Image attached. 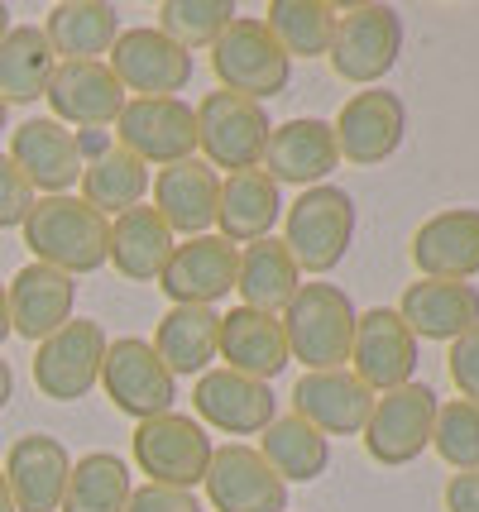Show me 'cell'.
<instances>
[{"label": "cell", "mask_w": 479, "mask_h": 512, "mask_svg": "<svg viewBox=\"0 0 479 512\" xmlns=\"http://www.w3.org/2000/svg\"><path fill=\"white\" fill-rule=\"evenodd\" d=\"M446 512H479V469H460L446 484Z\"/></svg>", "instance_id": "obj_43"}, {"label": "cell", "mask_w": 479, "mask_h": 512, "mask_svg": "<svg viewBox=\"0 0 479 512\" xmlns=\"http://www.w3.org/2000/svg\"><path fill=\"white\" fill-rule=\"evenodd\" d=\"M10 163L24 173V182L34 187V197H68L82 182V149L77 134L68 125H58L53 115H34L20 130L10 134Z\"/></svg>", "instance_id": "obj_16"}, {"label": "cell", "mask_w": 479, "mask_h": 512, "mask_svg": "<svg viewBox=\"0 0 479 512\" xmlns=\"http://www.w3.org/2000/svg\"><path fill=\"white\" fill-rule=\"evenodd\" d=\"M106 67L115 72V82L130 91H139L144 101L154 96H178L192 82V53L178 48L163 29L139 24V29H120L115 48L106 53Z\"/></svg>", "instance_id": "obj_12"}, {"label": "cell", "mask_w": 479, "mask_h": 512, "mask_svg": "<svg viewBox=\"0 0 479 512\" xmlns=\"http://www.w3.org/2000/svg\"><path fill=\"white\" fill-rule=\"evenodd\" d=\"M106 331L101 321L72 316L63 331H53L48 340H39L34 350V388L53 402H77L87 398L101 383V359H106Z\"/></svg>", "instance_id": "obj_11"}, {"label": "cell", "mask_w": 479, "mask_h": 512, "mask_svg": "<svg viewBox=\"0 0 479 512\" xmlns=\"http://www.w3.org/2000/svg\"><path fill=\"white\" fill-rule=\"evenodd\" d=\"M350 240H355V197L336 182L307 187L283 211V245L293 254L297 273H331L345 259Z\"/></svg>", "instance_id": "obj_3"}, {"label": "cell", "mask_w": 479, "mask_h": 512, "mask_svg": "<svg viewBox=\"0 0 479 512\" xmlns=\"http://www.w3.org/2000/svg\"><path fill=\"white\" fill-rule=\"evenodd\" d=\"M10 302H5V283H0V345H5V340H10Z\"/></svg>", "instance_id": "obj_45"}, {"label": "cell", "mask_w": 479, "mask_h": 512, "mask_svg": "<svg viewBox=\"0 0 479 512\" xmlns=\"http://www.w3.org/2000/svg\"><path fill=\"white\" fill-rule=\"evenodd\" d=\"M192 407H197V422L216 426L226 436H259L264 426L278 417V398L269 383L245 379L235 369H206L197 388H192Z\"/></svg>", "instance_id": "obj_19"}, {"label": "cell", "mask_w": 479, "mask_h": 512, "mask_svg": "<svg viewBox=\"0 0 479 512\" xmlns=\"http://www.w3.org/2000/svg\"><path fill=\"white\" fill-rule=\"evenodd\" d=\"M149 168L139 163L135 154H125L120 144H106L96 158H87V168H82V201L92 206L96 216H106V221H115V216H125V211H135V206H144V197H149Z\"/></svg>", "instance_id": "obj_33"}, {"label": "cell", "mask_w": 479, "mask_h": 512, "mask_svg": "<svg viewBox=\"0 0 479 512\" xmlns=\"http://www.w3.org/2000/svg\"><path fill=\"white\" fill-rule=\"evenodd\" d=\"M211 67L221 91H235L245 101H274L293 82V58L278 48V39L269 34V24L259 15H235L230 29L211 44Z\"/></svg>", "instance_id": "obj_4"}, {"label": "cell", "mask_w": 479, "mask_h": 512, "mask_svg": "<svg viewBox=\"0 0 479 512\" xmlns=\"http://www.w3.org/2000/svg\"><path fill=\"white\" fill-rule=\"evenodd\" d=\"M130 493H135L130 465L120 455H111V450H92V455L72 460L68 493H63L58 512H125Z\"/></svg>", "instance_id": "obj_36"}, {"label": "cell", "mask_w": 479, "mask_h": 512, "mask_svg": "<svg viewBox=\"0 0 479 512\" xmlns=\"http://www.w3.org/2000/svg\"><path fill=\"white\" fill-rule=\"evenodd\" d=\"M235 20V0H163L159 5V24L178 48H211Z\"/></svg>", "instance_id": "obj_38"}, {"label": "cell", "mask_w": 479, "mask_h": 512, "mask_svg": "<svg viewBox=\"0 0 479 512\" xmlns=\"http://www.w3.org/2000/svg\"><path fill=\"white\" fill-rule=\"evenodd\" d=\"M235 264H240V249L230 240L197 235V240L173 245V254H168V264L159 273V288L168 292L173 307H216L235 288Z\"/></svg>", "instance_id": "obj_17"}, {"label": "cell", "mask_w": 479, "mask_h": 512, "mask_svg": "<svg viewBox=\"0 0 479 512\" xmlns=\"http://www.w3.org/2000/svg\"><path fill=\"white\" fill-rule=\"evenodd\" d=\"M412 264L422 278L470 283L479 273V206H451L412 235Z\"/></svg>", "instance_id": "obj_25"}, {"label": "cell", "mask_w": 479, "mask_h": 512, "mask_svg": "<svg viewBox=\"0 0 479 512\" xmlns=\"http://www.w3.org/2000/svg\"><path fill=\"white\" fill-rule=\"evenodd\" d=\"M269 178L283 187H321L341 168V149H336V130L307 115V120H288V125H274L269 130V149H264V163H259Z\"/></svg>", "instance_id": "obj_21"}, {"label": "cell", "mask_w": 479, "mask_h": 512, "mask_svg": "<svg viewBox=\"0 0 479 512\" xmlns=\"http://www.w3.org/2000/svg\"><path fill=\"white\" fill-rule=\"evenodd\" d=\"M355 302L336 283H302L297 297L283 307L278 326L288 340V359L312 369H345L355 340Z\"/></svg>", "instance_id": "obj_2"}, {"label": "cell", "mask_w": 479, "mask_h": 512, "mask_svg": "<svg viewBox=\"0 0 479 512\" xmlns=\"http://www.w3.org/2000/svg\"><path fill=\"white\" fill-rule=\"evenodd\" d=\"M101 388L111 398L115 412L135 417V422H149V417H163L173 412L178 402V379L163 369V359L154 355V345L144 335H120L106 345V359H101Z\"/></svg>", "instance_id": "obj_9"}, {"label": "cell", "mask_w": 479, "mask_h": 512, "mask_svg": "<svg viewBox=\"0 0 479 512\" xmlns=\"http://www.w3.org/2000/svg\"><path fill=\"white\" fill-rule=\"evenodd\" d=\"M350 374L369 393L403 388L417 374V335L403 326L393 307H369L355 316V340H350Z\"/></svg>", "instance_id": "obj_13"}, {"label": "cell", "mask_w": 479, "mask_h": 512, "mask_svg": "<svg viewBox=\"0 0 479 512\" xmlns=\"http://www.w3.org/2000/svg\"><path fill=\"white\" fill-rule=\"evenodd\" d=\"M10 398H15V369H10V359L0 355V412L10 407Z\"/></svg>", "instance_id": "obj_44"}, {"label": "cell", "mask_w": 479, "mask_h": 512, "mask_svg": "<svg viewBox=\"0 0 479 512\" xmlns=\"http://www.w3.org/2000/svg\"><path fill=\"white\" fill-rule=\"evenodd\" d=\"M432 446L456 474L460 469H479V402H441L432 426Z\"/></svg>", "instance_id": "obj_39"}, {"label": "cell", "mask_w": 479, "mask_h": 512, "mask_svg": "<svg viewBox=\"0 0 479 512\" xmlns=\"http://www.w3.org/2000/svg\"><path fill=\"white\" fill-rule=\"evenodd\" d=\"M5 125H10V106L0 101V134H5Z\"/></svg>", "instance_id": "obj_48"}, {"label": "cell", "mask_w": 479, "mask_h": 512, "mask_svg": "<svg viewBox=\"0 0 479 512\" xmlns=\"http://www.w3.org/2000/svg\"><path fill=\"white\" fill-rule=\"evenodd\" d=\"M446 369H451V383L465 402H479V326H470L465 335L451 340V355H446Z\"/></svg>", "instance_id": "obj_41"}, {"label": "cell", "mask_w": 479, "mask_h": 512, "mask_svg": "<svg viewBox=\"0 0 479 512\" xmlns=\"http://www.w3.org/2000/svg\"><path fill=\"white\" fill-rule=\"evenodd\" d=\"M154 211L163 216V225L173 235H211L216 225V201H221V178L216 168H206L202 158H183V163H168L154 173Z\"/></svg>", "instance_id": "obj_24"}, {"label": "cell", "mask_w": 479, "mask_h": 512, "mask_svg": "<svg viewBox=\"0 0 479 512\" xmlns=\"http://www.w3.org/2000/svg\"><path fill=\"white\" fill-rule=\"evenodd\" d=\"M130 450H135V465L149 474V484H163V489H197L206 479V465H211V436L197 417H183V412H163V417H149V422L135 426L130 436Z\"/></svg>", "instance_id": "obj_8"}, {"label": "cell", "mask_w": 479, "mask_h": 512, "mask_svg": "<svg viewBox=\"0 0 479 512\" xmlns=\"http://www.w3.org/2000/svg\"><path fill=\"white\" fill-rule=\"evenodd\" d=\"M206 503L211 512H288V484L264 465L254 446H216L206 465Z\"/></svg>", "instance_id": "obj_15"}, {"label": "cell", "mask_w": 479, "mask_h": 512, "mask_svg": "<svg viewBox=\"0 0 479 512\" xmlns=\"http://www.w3.org/2000/svg\"><path fill=\"white\" fill-rule=\"evenodd\" d=\"M216 359H226V369L245 374V379L274 383L278 374L288 369V340H283L278 316L254 312V307H230V312L221 316Z\"/></svg>", "instance_id": "obj_27"}, {"label": "cell", "mask_w": 479, "mask_h": 512, "mask_svg": "<svg viewBox=\"0 0 479 512\" xmlns=\"http://www.w3.org/2000/svg\"><path fill=\"white\" fill-rule=\"evenodd\" d=\"M331 130H336V149H341L345 163L374 168V163H384V158L398 154L403 130H408V106H403L398 91L365 87L341 106Z\"/></svg>", "instance_id": "obj_14"}, {"label": "cell", "mask_w": 479, "mask_h": 512, "mask_svg": "<svg viewBox=\"0 0 479 512\" xmlns=\"http://www.w3.org/2000/svg\"><path fill=\"white\" fill-rule=\"evenodd\" d=\"M24 245L34 254V264H48L58 273H96L106 264V235L111 221L96 216L82 197H39L34 211L24 216Z\"/></svg>", "instance_id": "obj_1"}, {"label": "cell", "mask_w": 479, "mask_h": 512, "mask_svg": "<svg viewBox=\"0 0 479 512\" xmlns=\"http://www.w3.org/2000/svg\"><path fill=\"white\" fill-rule=\"evenodd\" d=\"M44 39L58 63H106L120 39V10L111 0H63L48 10Z\"/></svg>", "instance_id": "obj_29"}, {"label": "cell", "mask_w": 479, "mask_h": 512, "mask_svg": "<svg viewBox=\"0 0 479 512\" xmlns=\"http://www.w3.org/2000/svg\"><path fill=\"white\" fill-rule=\"evenodd\" d=\"M5 489L15 512H58L63 508V493H68V474H72V455L58 436L44 431H29L15 446L5 450Z\"/></svg>", "instance_id": "obj_18"}, {"label": "cell", "mask_w": 479, "mask_h": 512, "mask_svg": "<svg viewBox=\"0 0 479 512\" xmlns=\"http://www.w3.org/2000/svg\"><path fill=\"white\" fill-rule=\"evenodd\" d=\"M115 144L135 154L144 168H168L197 158V111L178 96H130L125 111L115 120Z\"/></svg>", "instance_id": "obj_10"}, {"label": "cell", "mask_w": 479, "mask_h": 512, "mask_svg": "<svg viewBox=\"0 0 479 512\" xmlns=\"http://www.w3.org/2000/svg\"><path fill=\"white\" fill-rule=\"evenodd\" d=\"M149 345L173 379H202L221 345V312L216 307H168Z\"/></svg>", "instance_id": "obj_31"}, {"label": "cell", "mask_w": 479, "mask_h": 512, "mask_svg": "<svg viewBox=\"0 0 479 512\" xmlns=\"http://www.w3.org/2000/svg\"><path fill=\"white\" fill-rule=\"evenodd\" d=\"M173 245H178V235L163 225L159 211L154 206H135V211H125V216L111 221L106 264H115V273L130 278V283H159Z\"/></svg>", "instance_id": "obj_30"}, {"label": "cell", "mask_w": 479, "mask_h": 512, "mask_svg": "<svg viewBox=\"0 0 479 512\" xmlns=\"http://www.w3.org/2000/svg\"><path fill=\"white\" fill-rule=\"evenodd\" d=\"M278 221H283V192H278V182L269 178L264 168L221 178V201H216L221 240H230L235 249H245V245H254V240H269Z\"/></svg>", "instance_id": "obj_28"}, {"label": "cell", "mask_w": 479, "mask_h": 512, "mask_svg": "<svg viewBox=\"0 0 479 512\" xmlns=\"http://www.w3.org/2000/svg\"><path fill=\"white\" fill-rule=\"evenodd\" d=\"M10 34V5H0V39Z\"/></svg>", "instance_id": "obj_47"}, {"label": "cell", "mask_w": 479, "mask_h": 512, "mask_svg": "<svg viewBox=\"0 0 479 512\" xmlns=\"http://www.w3.org/2000/svg\"><path fill=\"white\" fill-rule=\"evenodd\" d=\"M53 48H48L39 24H10V34L0 39V101L5 106H29L39 101L53 82Z\"/></svg>", "instance_id": "obj_34"}, {"label": "cell", "mask_w": 479, "mask_h": 512, "mask_svg": "<svg viewBox=\"0 0 479 512\" xmlns=\"http://www.w3.org/2000/svg\"><path fill=\"white\" fill-rule=\"evenodd\" d=\"M403 53V20L393 5H350L336 10L331 72L350 87H379Z\"/></svg>", "instance_id": "obj_6"}, {"label": "cell", "mask_w": 479, "mask_h": 512, "mask_svg": "<svg viewBox=\"0 0 479 512\" xmlns=\"http://www.w3.org/2000/svg\"><path fill=\"white\" fill-rule=\"evenodd\" d=\"M34 187L24 182V173L10 163V154H0V230L24 225V216L34 211Z\"/></svg>", "instance_id": "obj_40"}, {"label": "cell", "mask_w": 479, "mask_h": 512, "mask_svg": "<svg viewBox=\"0 0 479 512\" xmlns=\"http://www.w3.org/2000/svg\"><path fill=\"white\" fill-rule=\"evenodd\" d=\"M259 455H264V465L274 469L278 479L288 484V479H297V484H312V479H321L326 474V465H331V441L321 436L317 426H307L302 417H274V422L259 431Z\"/></svg>", "instance_id": "obj_35"}, {"label": "cell", "mask_w": 479, "mask_h": 512, "mask_svg": "<svg viewBox=\"0 0 479 512\" xmlns=\"http://www.w3.org/2000/svg\"><path fill=\"white\" fill-rule=\"evenodd\" d=\"M374 412V393L350 369H312L293 388V417L317 426L321 436H360Z\"/></svg>", "instance_id": "obj_22"}, {"label": "cell", "mask_w": 479, "mask_h": 512, "mask_svg": "<svg viewBox=\"0 0 479 512\" xmlns=\"http://www.w3.org/2000/svg\"><path fill=\"white\" fill-rule=\"evenodd\" d=\"M417 340H456L470 326H479V288L451 283V278H417L408 283L403 302L393 307Z\"/></svg>", "instance_id": "obj_26"}, {"label": "cell", "mask_w": 479, "mask_h": 512, "mask_svg": "<svg viewBox=\"0 0 479 512\" xmlns=\"http://www.w3.org/2000/svg\"><path fill=\"white\" fill-rule=\"evenodd\" d=\"M0 512H15V503H10V489H5V474H0Z\"/></svg>", "instance_id": "obj_46"}, {"label": "cell", "mask_w": 479, "mask_h": 512, "mask_svg": "<svg viewBox=\"0 0 479 512\" xmlns=\"http://www.w3.org/2000/svg\"><path fill=\"white\" fill-rule=\"evenodd\" d=\"M5 302H10V331L24 340H48L63 331L77 307V278L58 273L48 264H24L10 283H5Z\"/></svg>", "instance_id": "obj_23"}, {"label": "cell", "mask_w": 479, "mask_h": 512, "mask_svg": "<svg viewBox=\"0 0 479 512\" xmlns=\"http://www.w3.org/2000/svg\"><path fill=\"white\" fill-rule=\"evenodd\" d=\"M192 111H197V154L206 168L250 173L264 163L274 125L259 101H245L235 91H206Z\"/></svg>", "instance_id": "obj_5"}, {"label": "cell", "mask_w": 479, "mask_h": 512, "mask_svg": "<svg viewBox=\"0 0 479 512\" xmlns=\"http://www.w3.org/2000/svg\"><path fill=\"white\" fill-rule=\"evenodd\" d=\"M436 388L427 383H403V388H388V393H374V412H369L365 431H360V441H365L369 460L374 465H412L422 450L432 446V426H436Z\"/></svg>", "instance_id": "obj_7"}, {"label": "cell", "mask_w": 479, "mask_h": 512, "mask_svg": "<svg viewBox=\"0 0 479 512\" xmlns=\"http://www.w3.org/2000/svg\"><path fill=\"white\" fill-rule=\"evenodd\" d=\"M302 288V273H297L293 254L283 240H254L240 249V264H235V292H240V307L278 316Z\"/></svg>", "instance_id": "obj_32"}, {"label": "cell", "mask_w": 479, "mask_h": 512, "mask_svg": "<svg viewBox=\"0 0 479 512\" xmlns=\"http://www.w3.org/2000/svg\"><path fill=\"white\" fill-rule=\"evenodd\" d=\"M264 24L288 58H326L336 34V5L326 0H274Z\"/></svg>", "instance_id": "obj_37"}, {"label": "cell", "mask_w": 479, "mask_h": 512, "mask_svg": "<svg viewBox=\"0 0 479 512\" xmlns=\"http://www.w3.org/2000/svg\"><path fill=\"white\" fill-rule=\"evenodd\" d=\"M44 101L58 125L101 130V125H115V120H120L130 96H125V87L115 82V72L106 63H58Z\"/></svg>", "instance_id": "obj_20"}, {"label": "cell", "mask_w": 479, "mask_h": 512, "mask_svg": "<svg viewBox=\"0 0 479 512\" xmlns=\"http://www.w3.org/2000/svg\"><path fill=\"white\" fill-rule=\"evenodd\" d=\"M125 512H206L197 503V493L187 489H163V484H144V489L130 493Z\"/></svg>", "instance_id": "obj_42"}]
</instances>
